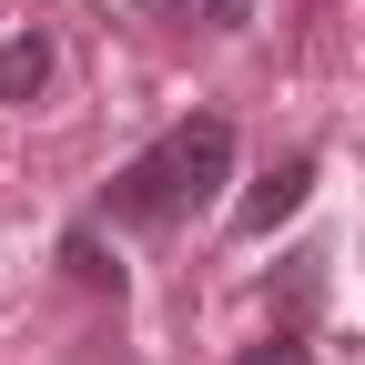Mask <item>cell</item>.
<instances>
[{
    "label": "cell",
    "mask_w": 365,
    "mask_h": 365,
    "mask_svg": "<svg viewBox=\"0 0 365 365\" xmlns=\"http://www.w3.org/2000/svg\"><path fill=\"white\" fill-rule=\"evenodd\" d=\"M223 182H234V122H223V112H193V122H173L153 153H132L112 173L102 213L132 223V234H153V223H173V213H203Z\"/></svg>",
    "instance_id": "1"
},
{
    "label": "cell",
    "mask_w": 365,
    "mask_h": 365,
    "mask_svg": "<svg viewBox=\"0 0 365 365\" xmlns=\"http://www.w3.org/2000/svg\"><path fill=\"white\" fill-rule=\"evenodd\" d=\"M304 193H314V153H284V163H274L254 193L234 203V234H274L284 213H304Z\"/></svg>",
    "instance_id": "2"
},
{
    "label": "cell",
    "mask_w": 365,
    "mask_h": 365,
    "mask_svg": "<svg viewBox=\"0 0 365 365\" xmlns=\"http://www.w3.org/2000/svg\"><path fill=\"white\" fill-rule=\"evenodd\" d=\"M41 91H51V41L11 31V41H0V102H41Z\"/></svg>",
    "instance_id": "3"
},
{
    "label": "cell",
    "mask_w": 365,
    "mask_h": 365,
    "mask_svg": "<svg viewBox=\"0 0 365 365\" xmlns=\"http://www.w3.org/2000/svg\"><path fill=\"white\" fill-rule=\"evenodd\" d=\"M274 304H284V325H304V314L325 304V254H284V284H274Z\"/></svg>",
    "instance_id": "4"
},
{
    "label": "cell",
    "mask_w": 365,
    "mask_h": 365,
    "mask_svg": "<svg viewBox=\"0 0 365 365\" xmlns=\"http://www.w3.org/2000/svg\"><path fill=\"white\" fill-rule=\"evenodd\" d=\"M61 264H71V284H91V294H122V264L102 254V234H61Z\"/></svg>",
    "instance_id": "5"
},
{
    "label": "cell",
    "mask_w": 365,
    "mask_h": 365,
    "mask_svg": "<svg viewBox=\"0 0 365 365\" xmlns=\"http://www.w3.org/2000/svg\"><path fill=\"white\" fill-rule=\"evenodd\" d=\"M153 11H193L203 31H244V21H254V0H153Z\"/></svg>",
    "instance_id": "6"
},
{
    "label": "cell",
    "mask_w": 365,
    "mask_h": 365,
    "mask_svg": "<svg viewBox=\"0 0 365 365\" xmlns=\"http://www.w3.org/2000/svg\"><path fill=\"white\" fill-rule=\"evenodd\" d=\"M244 365H304V345H294V325H284V335H264V345H254Z\"/></svg>",
    "instance_id": "7"
}]
</instances>
